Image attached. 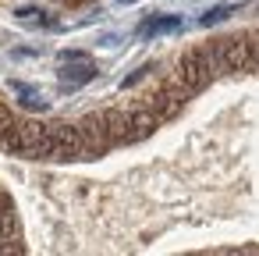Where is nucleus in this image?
Instances as JSON below:
<instances>
[{"label": "nucleus", "instance_id": "7", "mask_svg": "<svg viewBox=\"0 0 259 256\" xmlns=\"http://www.w3.org/2000/svg\"><path fill=\"white\" fill-rule=\"evenodd\" d=\"M93 79H96V64L89 57H75V61L61 64V89H68V93L85 86V82H93Z\"/></svg>", "mask_w": 259, "mask_h": 256}, {"label": "nucleus", "instance_id": "9", "mask_svg": "<svg viewBox=\"0 0 259 256\" xmlns=\"http://www.w3.org/2000/svg\"><path fill=\"white\" fill-rule=\"evenodd\" d=\"M178 29H181V18H178V15H156V18L139 22V36H142V40H153V36H160V32H178Z\"/></svg>", "mask_w": 259, "mask_h": 256}, {"label": "nucleus", "instance_id": "6", "mask_svg": "<svg viewBox=\"0 0 259 256\" xmlns=\"http://www.w3.org/2000/svg\"><path fill=\"white\" fill-rule=\"evenodd\" d=\"M75 125H78V132H82V146H85V157H89V160H96V157H103L107 150H114V139H110V128H107L103 111H93V114L78 118Z\"/></svg>", "mask_w": 259, "mask_h": 256}, {"label": "nucleus", "instance_id": "3", "mask_svg": "<svg viewBox=\"0 0 259 256\" xmlns=\"http://www.w3.org/2000/svg\"><path fill=\"white\" fill-rule=\"evenodd\" d=\"M209 47V57H213V68H217V79H227V75H245L252 71L248 68V43H245V32L238 36H217Z\"/></svg>", "mask_w": 259, "mask_h": 256}, {"label": "nucleus", "instance_id": "4", "mask_svg": "<svg viewBox=\"0 0 259 256\" xmlns=\"http://www.w3.org/2000/svg\"><path fill=\"white\" fill-rule=\"evenodd\" d=\"M185 100H188V93L178 86V79L170 75V79H160L146 96H142V107L146 111H153L160 121H170V118H178L181 111H185Z\"/></svg>", "mask_w": 259, "mask_h": 256}, {"label": "nucleus", "instance_id": "14", "mask_svg": "<svg viewBox=\"0 0 259 256\" xmlns=\"http://www.w3.org/2000/svg\"><path fill=\"white\" fill-rule=\"evenodd\" d=\"M153 68H156V64H142V68H135V71H132L128 79H124V89H132V86H139V82H142V79H146V75H149Z\"/></svg>", "mask_w": 259, "mask_h": 256}, {"label": "nucleus", "instance_id": "15", "mask_svg": "<svg viewBox=\"0 0 259 256\" xmlns=\"http://www.w3.org/2000/svg\"><path fill=\"white\" fill-rule=\"evenodd\" d=\"M117 4H132V0H117Z\"/></svg>", "mask_w": 259, "mask_h": 256}, {"label": "nucleus", "instance_id": "11", "mask_svg": "<svg viewBox=\"0 0 259 256\" xmlns=\"http://www.w3.org/2000/svg\"><path fill=\"white\" fill-rule=\"evenodd\" d=\"M15 93L22 96V107H32V111H43V107H47V100H43L36 89H29L25 82H15Z\"/></svg>", "mask_w": 259, "mask_h": 256}, {"label": "nucleus", "instance_id": "5", "mask_svg": "<svg viewBox=\"0 0 259 256\" xmlns=\"http://www.w3.org/2000/svg\"><path fill=\"white\" fill-rule=\"evenodd\" d=\"M50 135V160H85V146H82V132L71 121H54L47 125Z\"/></svg>", "mask_w": 259, "mask_h": 256}, {"label": "nucleus", "instance_id": "16", "mask_svg": "<svg viewBox=\"0 0 259 256\" xmlns=\"http://www.w3.org/2000/svg\"><path fill=\"white\" fill-rule=\"evenodd\" d=\"M0 111H4V100H0Z\"/></svg>", "mask_w": 259, "mask_h": 256}, {"label": "nucleus", "instance_id": "2", "mask_svg": "<svg viewBox=\"0 0 259 256\" xmlns=\"http://www.w3.org/2000/svg\"><path fill=\"white\" fill-rule=\"evenodd\" d=\"M174 79H178V86H181L188 96L202 93V89L217 79V68H213L209 47H206V43H202V47H188V50L174 61Z\"/></svg>", "mask_w": 259, "mask_h": 256}, {"label": "nucleus", "instance_id": "13", "mask_svg": "<svg viewBox=\"0 0 259 256\" xmlns=\"http://www.w3.org/2000/svg\"><path fill=\"white\" fill-rule=\"evenodd\" d=\"M231 15H234V8H231V4H220V8H213L209 15H202V18H199V25H202V29H209V25H217V22L231 18Z\"/></svg>", "mask_w": 259, "mask_h": 256}, {"label": "nucleus", "instance_id": "12", "mask_svg": "<svg viewBox=\"0 0 259 256\" xmlns=\"http://www.w3.org/2000/svg\"><path fill=\"white\" fill-rule=\"evenodd\" d=\"M4 238H18V217H15V210L0 213V242H4Z\"/></svg>", "mask_w": 259, "mask_h": 256}, {"label": "nucleus", "instance_id": "10", "mask_svg": "<svg viewBox=\"0 0 259 256\" xmlns=\"http://www.w3.org/2000/svg\"><path fill=\"white\" fill-rule=\"evenodd\" d=\"M18 22L22 25H39V29H54L57 25L43 8H18Z\"/></svg>", "mask_w": 259, "mask_h": 256}, {"label": "nucleus", "instance_id": "1", "mask_svg": "<svg viewBox=\"0 0 259 256\" xmlns=\"http://www.w3.org/2000/svg\"><path fill=\"white\" fill-rule=\"evenodd\" d=\"M0 150L18 153L25 160H50V135L47 125L32 118H18L15 111H0Z\"/></svg>", "mask_w": 259, "mask_h": 256}, {"label": "nucleus", "instance_id": "8", "mask_svg": "<svg viewBox=\"0 0 259 256\" xmlns=\"http://www.w3.org/2000/svg\"><path fill=\"white\" fill-rule=\"evenodd\" d=\"M103 118H107L114 146H124L128 132H132V107H110V111H103Z\"/></svg>", "mask_w": 259, "mask_h": 256}]
</instances>
